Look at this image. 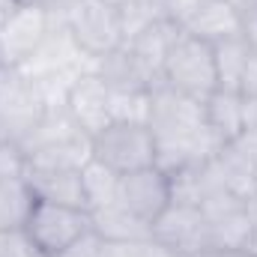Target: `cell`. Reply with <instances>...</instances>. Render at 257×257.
I'll return each instance as SVG.
<instances>
[{
  "label": "cell",
  "instance_id": "1",
  "mask_svg": "<svg viewBox=\"0 0 257 257\" xmlns=\"http://www.w3.org/2000/svg\"><path fill=\"white\" fill-rule=\"evenodd\" d=\"M147 126L156 141V165L168 174L212 159L221 147V141L206 126L203 102L177 93L162 81L150 90Z\"/></svg>",
  "mask_w": 257,
  "mask_h": 257
},
{
  "label": "cell",
  "instance_id": "2",
  "mask_svg": "<svg viewBox=\"0 0 257 257\" xmlns=\"http://www.w3.org/2000/svg\"><path fill=\"white\" fill-rule=\"evenodd\" d=\"M21 69H27V75L42 90L48 108H54V105H63V99H66V93L72 90V84L93 69V57L84 54V48L60 27V21H54V30L48 33L42 48L33 54L30 63L21 66Z\"/></svg>",
  "mask_w": 257,
  "mask_h": 257
},
{
  "label": "cell",
  "instance_id": "3",
  "mask_svg": "<svg viewBox=\"0 0 257 257\" xmlns=\"http://www.w3.org/2000/svg\"><path fill=\"white\" fill-rule=\"evenodd\" d=\"M27 162L36 165H72L84 168L93 153V138L72 120L63 105H54L45 111V117L36 128L18 144Z\"/></svg>",
  "mask_w": 257,
  "mask_h": 257
},
{
  "label": "cell",
  "instance_id": "4",
  "mask_svg": "<svg viewBox=\"0 0 257 257\" xmlns=\"http://www.w3.org/2000/svg\"><path fill=\"white\" fill-rule=\"evenodd\" d=\"M51 9L60 27L93 60L126 42L120 12L108 0H54Z\"/></svg>",
  "mask_w": 257,
  "mask_h": 257
},
{
  "label": "cell",
  "instance_id": "5",
  "mask_svg": "<svg viewBox=\"0 0 257 257\" xmlns=\"http://www.w3.org/2000/svg\"><path fill=\"white\" fill-rule=\"evenodd\" d=\"M162 84L174 87L177 93L192 96L197 102H203L209 93H215L218 90V69H215L212 45L192 36V33H180L165 57Z\"/></svg>",
  "mask_w": 257,
  "mask_h": 257
},
{
  "label": "cell",
  "instance_id": "6",
  "mask_svg": "<svg viewBox=\"0 0 257 257\" xmlns=\"http://www.w3.org/2000/svg\"><path fill=\"white\" fill-rule=\"evenodd\" d=\"M48 102L21 66H0V141L21 144L45 117Z\"/></svg>",
  "mask_w": 257,
  "mask_h": 257
},
{
  "label": "cell",
  "instance_id": "7",
  "mask_svg": "<svg viewBox=\"0 0 257 257\" xmlns=\"http://www.w3.org/2000/svg\"><path fill=\"white\" fill-rule=\"evenodd\" d=\"M90 159L102 162L114 174H132L141 168L156 165V141L147 123L132 120H114L93 135V153Z\"/></svg>",
  "mask_w": 257,
  "mask_h": 257
},
{
  "label": "cell",
  "instance_id": "8",
  "mask_svg": "<svg viewBox=\"0 0 257 257\" xmlns=\"http://www.w3.org/2000/svg\"><path fill=\"white\" fill-rule=\"evenodd\" d=\"M90 230H93L90 209L66 206V203H45V200H36L24 221V233L33 239V245L45 257H57L72 242L87 236Z\"/></svg>",
  "mask_w": 257,
  "mask_h": 257
},
{
  "label": "cell",
  "instance_id": "9",
  "mask_svg": "<svg viewBox=\"0 0 257 257\" xmlns=\"http://www.w3.org/2000/svg\"><path fill=\"white\" fill-rule=\"evenodd\" d=\"M54 9L39 3H18L0 24V66H27L54 30Z\"/></svg>",
  "mask_w": 257,
  "mask_h": 257
},
{
  "label": "cell",
  "instance_id": "10",
  "mask_svg": "<svg viewBox=\"0 0 257 257\" xmlns=\"http://www.w3.org/2000/svg\"><path fill=\"white\" fill-rule=\"evenodd\" d=\"M117 203L126 206L135 218H141L144 224L153 227L159 221V215L174 203L168 171L153 165V168H141V171H132V174H120Z\"/></svg>",
  "mask_w": 257,
  "mask_h": 257
},
{
  "label": "cell",
  "instance_id": "11",
  "mask_svg": "<svg viewBox=\"0 0 257 257\" xmlns=\"http://www.w3.org/2000/svg\"><path fill=\"white\" fill-rule=\"evenodd\" d=\"M153 236L180 257H194L197 251L209 248L206 212L200 206H189V203H171L153 224Z\"/></svg>",
  "mask_w": 257,
  "mask_h": 257
},
{
  "label": "cell",
  "instance_id": "12",
  "mask_svg": "<svg viewBox=\"0 0 257 257\" xmlns=\"http://www.w3.org/2000/svg\"><path fill=\"white\" fill-rule=\"evenodd\" d=\"M209 224V248H245V239L254 224L251 197L221 194L218 200L200 206Z\"/></svg>",
  "mask_w": 257,
  "mask_h": 257
},
{
  "label": "cell",
  "instance_id": "13",
  "mask_svg": "<svg viewBox=\"0 0 257 257\" xmlns=\"http://www.w3.org/2000/svg\"><path fill=\"white\" fill-rule=\"evenodd\" d=\"M63 108L90 138L99 135L108 123H114V117H111V87L96 75V69H90L87 75H81L72 84V90L63 99Z\"/></svg>",
  "mask_w": 257,
  "mask_h": 257
},
{
  "label": "cell",
  "instance_id": "14",
  "mask_svg": "<svg viewBox=\"0 0 257 257\" xmlns=\"http://www.w3.org/2000/svg\"><path fill=\"white\" fill-rule=\"evenodd\" d=\"M24 180H27V189L33 192V200L66 203V206H84V209H87L81 168H72V165H36V162H27V168H24Z\"/></svg>",
  "mask_w": 257,
  "mask_h": 257
},
{
  "label": "cell",
  "instance_id": "15",
  "mask_svg": "<svg viewBox=\"0 0 257 257\" xmlns=\"http://www.w3.org/2000/svg\"><path fill=\"white\" fill-rule=\"evenodd\" d=\"M96 75L117 93H150L159 84V75L144 63L126 42L93 60Z\"/></svg>",
  "mask_w": 257,
  "mask_h": 257
},
{
  "label": "cell",
  "instance_id": "16",
  "mask_svg": "<svg viewBox=\"0 0 257 257\" xmlns=\"http://www.w3.org/2000/svg\"><path fill=\"white\" fill-rule=\"evenodd\" d=\"M183 33H192L197 39L215 45V42H224L230 36H242L245 21H242V15L236 12V6L230 0H206L197 9V15L183 27Z\"/></svg>",
  "mask_w": 257,
  "mask_h": 257
},
{
  "label": "cell",
  "instance_id": "17",
  "mask_svg": "<svg viewBox=\"0 0 257 257\" xmlns=\"http://www.w3.org/2000/svg\"><path fill=\"white\" fill-rule=\"evenodd\" d=\"M90 221H93V233L102 242H128V239H141V236L153 233L150 224H144L141 218H135L126 206H120L117 200L93 209Z\"/></svg>",
  "mask_w": 257,
  "mask_h": 257
},
{
  "label": "cell",
  "instance_id": "18",
  "mask_svg": "<svg viewBox=\"0 0 257 257\" xmlns=\"http://www.w3.org/2000/svg\"><path fill=\"white\" fill-rule=\"evenodd\" d=\"M203 117L221 144L233 141L242 132V93L218 87L215 93H209L203 99Z\"/></svg>",
  "mask_w": 257,
  "mask_h": 257
},
{
  "label": "cell",
  "instance_id": "19",
  "mask_svg": "<svg viewBox=\"0 0 257 257\" xmlns=\"http://www.w3.org/2000/svg\"><path fill=\"white\" fill-rule=\"evenodd\" d=\"M183 30L177 27V24H171L168 18H162V21H153L150 27H144V30H138L135 36H128L126 45L144 60V63L150 66L156 75H159V81H162V66H165V57H168V51H171V45L177 42V36H180Z\"/></svg>",
  "mask_w": 257,
  "mask_h": 257
},
{
  "label": "cell",
  "instance_id": "20",
  "mask_svg": "<svg viewBox=\"0 0 257 257\" xmlns=\"http://www.w3.org/2000/svg\"><path fill=\"white\" fill-rule=\"evenodd\" d=\"M212 51H215V69H218V87L239 93L242 90V81L248 75V66L254 60L251 42L242 33V36H230L224 42H215Z\"/></svg>",
  "mask_w": 257,
  "mask_h": 257
},
{
  "label": "cell",
  "instance_id": "21",
  "mask_svg": "<svg viewBox=\"0 0 257 257\" xmlns=\"http://www.w3.org/2000/svg\"><path fill=\"white\" fill-rule=\"evenodd\" d=\"M33 192L27 189L24 177L0 180V230H18L24 227L30 209H33Z\"/></svg>",
  "mask_w": 257,
  "mask_h": 257
},
{
  "label": "cell",
  "instance_id": "22",
  "mask_svg": "<svg viewBox=\"0 0 257 257\" xmlns=\"http://www.w3.org/2000/svg\"><path fill=\"white\" fill-rule=\"evenodd\" d=\"M81 180H84V197H87V209H99L111 200H117V183H120V174H114L111 168H105L102 162L90 159L84 168H81Z\"/></svg>",
  "mask_w": 257,
  "mask_h": 257
},
{
  "label": "cell",
  "instance_id": "23",
  "mask_svg": "<svg viewBox=\"0 0 257 257\" xmlns=\"http://www.w3.org/2000/svg\"><path fill=\"white\" fill-rule=\"evenodd\" d=\"M114 3V9L120 12V21H123V36H135L138 30L150 27L153 21H162L165 18V9H162V0H108Z\"/></svg>",
  "mask_w": 257,
  "mask_h": 257
},
{
  "label": "cell",
  "instance_id": "24",
  "mask_svg": "<svg viewBox=\"0 0 257 257\" xmlns=\"http://www.w3.org/2000/svg\"><path fill=\"white\" fill-rule=\"evenodd\" d=\"M105 257H180L165 242H159L153 233L128 242H105Z\"/></svg>",
  "mask_w": 257,
  "mask_h": 257
},
{
  "label": "cell",
  "instance_id": "25",
  "mask_svg": "<svg viewBox=\"0 0 257 257\" xmlns=\"http://www.w3.org/2000/svg\"><path fill=\"white\" fill-rule=\"evenodd\" d=\"M0 257H45L33 239L24 233V227L18 230H0Z\"/></svg>",
  "mask_w": 257,
  "mask_h": 257
},
{
  "label": "cell",
  "instance_id": "26",
  "mask_svg": "<svg viewBox=\"0 0 257 257\" xmlns=\"http://www.w3.org/2000/svg\"><path fill=\"white\" fill-rule=\"evenodd\" d=\"M24 168H27V159L21 147L15 141H0V180L24 177Z\"/></svg>",
  "mask_w": 257,
  "mask_h": 257
},
{
  "label": "cell",
  "instance_id": "27",
  "mask_svg": "<svg viewBox=\"0 0 257 257\" xmlns=\"http://www.w3.org/2000/svg\"><path fill=\"white\" fill-rule=\"evenodd\" d=\"M203 3H206V0H162V9H165V18L183 30L194 15H197V9H200Z\"/></svg>",
  "mask_w": 257,
  "mask_h": 257
},
{
  "label": "cell",
  "instance_id": "28",
  "mask_svg": "<svg viewBox=\"0 0 257 257\" xmlns=\"http://www.w3.org/2000/svg\"><path fill=\"white\" fill-rule=\"evenodd\" d=\"M57 257H105V242L90 230L87 236H81L78 242H72L66 251H60Z\"/></svg>",
  "mask_w": 257,
  "mask_h": 257
},
{
  "label": "cell",
  "instance_id": "29",
  "mask_svg": "<svg viewBox=\"0 0 257 257\" xmlns=\"http://www.w3.org/2000/svg\"><path fill=\"white\" fill-rule=\"evenodd\" d=\"M233 144L257 165V128H242V132L233 138Z\"/></svg>",
  "mask_w": 257,
  "mask_h": 257
},
{
  "label": "cell",
  "instance_id": "30",
  "mask_svg": "<svg viewBox=\"0 0 257 257\" xmlns=\"http://www.w3.org/2000/svg\"><path fill=\"white\" fill-rule=\"evenodd\" d=\"M194 257H251V254L242 251V248H203Z\"/></svg>",
  "mask_w": 257,
  "mask_h": 257
},
{
  "label": "cell",
  "instance_id": "31",
  "mask_svg": "<svg viewBox=\"0 0 257 257\" xmlns=\"http://www.w3.org/2000/svg\"><path fill=\"white\" fill-rule=\"evenodd\" d=\"M236 6V12L242 15V21H254L257 18V0H230Z\"/></svg>",
  "mask_w": 257,
  "mask_h": 257
},
{
  "label": "cell",
  "instance_id": "32",
  "mask_svg": "<svg viewBox=\"0 0 257 257\" xmlns=\"http://www.w3.org/2000/svg\"><path fill=\"white\" fill-rule=\"evenodd\" d=\"M245 39L251 42V48H254V54H257V18L254 21H245Z\"/></svg>",
  "mask_w": 257,
  "mask_h": 257
},
{
  "label": "cell",
  "instance_id": "33",
  "mask_svg": "<svg viewBox=\"0 0 257 257\" xmlns=\"http://www.w3.org/2000/svg\"><path fill=\"white\" fill-rule=\"evenodd\" d=\"M15 6H18V3H15V0H0V24H3V21H6V18H9V12H12V9H15Z\"/></svg>",
  "mask_w": 257,
  "mask_h": 257
},
{
  "label": "cell",
  "instance_id": "34",
  "mask_svg": "<svg viewBox=\"0 0 257 257\" xmlns=\"http://www.w3.org/2000/svg\"><path fill=\"white\" fill-rule=\"evenodd\" d=\"M15 3H39V6H51L54 0H15Z\"/></svg>",
  "mask_w": 257,
  "mask_h": 257
},
{
  "label": "cell",
  "instance_id": "35",
  "mask_svg": "<svg viewBox=\"0 0 257 257\" xmlns=\"http://www.w3.org/2000/svg\"><path fill=\"white\" fill-rule=\"evenodd\" d=\"M251 200H254V203H257V189H254V194H251Z\"/></svg>",
  "mask_w": 257,
  "mask_h": 257
}]
</instances>
